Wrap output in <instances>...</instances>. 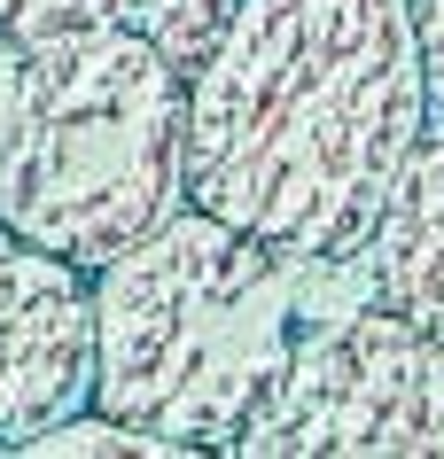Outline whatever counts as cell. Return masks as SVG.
Instances as JSON below:
<instances>
[{"label": "cell", "mask_w": 444, "mask_h": 459, "mask_svg": "<svg viewBox=\"0 0 444 459\" xmlns=\"http://www.w3.org/2000/svg\"><path fill=\"white\" fill-rule=\"evenodd\" d=\"M421 125L405 0H234L187 71V203L281 257L351 265Z\"/></svg>", "instance_id": "6da1fadb"}, {"label": "cell", "mask_w": 444, "mask_h": 459, "mask_svg": "<svg viewBox=\"0 0 444 459\" xmlns=\"http://www.w3.org/2000/svg\"><path fill=\"white\" fill-rule=\"evenodd\" d=\"M327 273L179 203L94 273V405L172 452H234Z\"/></svg>", "instance_id": "7a4b0ae2"}, {"label": "cell", "mask_w": 444, "mask_h": 459, "mask_svg": "<svg viewBox=\"0 0 444 459\" xmlns=\"http://www.w3.org/2000/svg\"><path fill=\"white\" fill-rule=\"evenodd\" d=\"M187 203V71L133 31L8 55L0 226L101 273Z\"/></svg>", "instance_id": "3957f363"}, {"label": "cell", "mask_w": 444, "mask_h": 459, "mask_svg": "<svg viewBox=\"0 0 444 459\" xmlns=\"http://www.w3.org/2000/svg\"><path fill=\"white\" fill-rule=\"evenodd\" d=\"M234 452L249 459L437 452L444 459V335L397 319L374 296L304 319Z\"/></svg>", "instance_id": "277c9868"}, {"label": "cell", "mask_w": 444, "mask_h": 459, "mask_svg": "<svg viewBox=\"0 0 444 459\" xmlns=\"http://www.w3.org/2000/svg\"><path fill=\"white\" fill-rule=\"evenodd\" d=\"M94 405V273L0 226V452Z\"/></svg>", "instance_id": "5b68a950"}, {"label": "cell", "mask_w": 444, "mask_h": 459, "mask_svg": "<svg viewBox=\"0 0 444 459\" xmlns=\"http://www.w3.org/2000/svg\"><path fill=\"white\" fill-rule=\"evenodd\" d=\"M359 265H367L374 304L444 335V117L421 125L414 156L397 164V187L374 218Z\"/></svg>", "instance_id": "8992f818"}, {"label": "cell", "mask_w": 444, "mask_h": 459, "mask_svg": "<svg viewBox=\"0 0 444 459\" xmlns=\"http://www.w3.org/2000/svg\"><path fill=\"white\" fill-rule=\"evenodd\" d=\"M234 0H0V55L48 48L71 31H133L156 55H172L179 71H196Z\"/></svg>", "instance_id": "52a82bcc"}, {"label": "cell", "mask_w": 444, "mask_h": 459, "mask_svg": "<svg viewBox=\"0 0 444 459\" xmlns=\"http://www.w3.org/2000/svg\"><path fill=\"white\" fill-rule=\"evenodd\" d=\"M24 452H39V459H78V452H133V459L156 452V459H172V444L141 436L133 420H118V412H101V405H78V412H63L55 429H39Z\"/></svg>", "instance_id": "ba28073f"}, {"label": "cell", "mask_w": 444, "mask_h": 459, "mask_svg": "<svg viewBox=\"0 0 444 459\" xmlns=\"http://www.w3.org/2000/svg\"><path fill=\"white\" fill-rule=\"evenodd\" d=\"M414 8V48H421V94L429 117H444V0H405Z\"/></svg>", "instance_id": "9c48e42d"}]
</instances>
